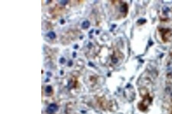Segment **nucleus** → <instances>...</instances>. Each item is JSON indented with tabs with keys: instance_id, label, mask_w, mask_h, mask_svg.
I'll use <instances>...</instances> for the list:
<instances>
[{
	"instance_id": "nucleus-2",
	"label": "nucleus",
	"mask_w": 172,
	"mask_h": 114,
	"mask_svg": "<svg viewBox=\"0 0 172 114\" xmlns=\"http://www.w3.org/2000/svg\"><path fill=\"white\" fill-rule=\"evenodd\" d=\"M158 31L161 40L164 42H168L171 40L172 37V31L171 29L166 28H160L159 29Z\"/></svg>"
},
{
	"instance_id": "nucleus-5",
	"label": "nucleus",
	"mask_w": 172,
	"mask_h": 114,
	"mask_svg": "<svg viewBox=\"0 0 172 114\" xmlns=\"http://www.w3.org/2000/svg\"><path fill=\"white\" fill-rule=\"evenodd\" d=\"M60 3L62 5H65L67 2V1H61L60 2Z\"/></svg>"
},
{
	"instance_id": "nucleus-3",
	"label": "nucleus",
	"mask_w": 172,
	"mask_h": 114,
	"mask_svg": "<svg viewBox=\"0 0 172 114\" xmlns=\"http://www.w3.org/2000/svg\"><path fill=\"white\" fill-rule=\"evenodd\" d=\"M47 36L51 39H54L56 37V35L53 32H50L48 33Z\"/></svg>"
},
{
	"instance_id": "nucleus-1",
	"label": "nucleus",
	"mask_w": 172,
	"mask_h": 114,
	"mask_svg": "<svg viewBox=\"0 0 172 114\" xmlns=\"http://www.w3.org/2000/svg\"><path fill=\"white\" fill-rule=\"evenodd\" d=\"M111 7L115 8V14L117 13L118 18H124L127 15L129 11V7L127 4L122 1H111Z\"/></svg>"
},
{
	"instance_id": "nucleus-4",
	"label": "nucleus",
	"mask_w": 172,
	"mask_h": 114,
	"mask_svg": "<svg viewBox=\"0 0 172 114\" xmlns=\"http://www.w3.org/2000/svg\"><path fill=\"white\" fill-rule=\"evenodd\" d=\"M65 61V60L64 58H61L59 60L60 63H64Z\"/></svg>"
}]
</instances>
